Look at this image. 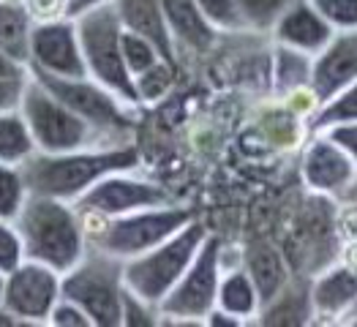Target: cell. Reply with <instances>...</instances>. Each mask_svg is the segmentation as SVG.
<instances>
[{
  "instance_id": "cell-16",
  "label": "cell",
  "mask_w": 357,
  "mask_h": 327,
  "mask_svg": "<svg viewBox=\"0 0 357 327\" xmlns=\"http://www.w3.org/2000/svg\"><path fill=\"white\" fill-rule=\"evenodd\" d=\"M311 300L317 317L328 322L344 319L357 303V268L341 259L330 262L328 268L311 275Z\"/></svg>"
},
{
  "instance_id": "cell-32",
  "label": "cell",
  "mask_w": 357,
  "mask_h": 327,
  "mask_svg": "<svg viewBox=\"0 0 357 327\" xmlns=\"http://www.w3.org/2000/svg\"><path fill=\"white\" fill-rule=\"evenodd\" d=\"M311 3L333 25V30L357 28V0H311Z\"/></svg>"
},
{
  "instance_id": "cell-18",
  "label": "cell",
  "mask_w": 357,
  "mask_h": 327,
  "mask_svg": "<svg viewBox=\"0 0 357 327\" xmlns=\"http://www.w3.org/2000/svg\"><path fill=\"white\" fill-rule=\"evenodd\" d=\"M317 319L314 314V300H311V278L308 275H295L281 287L278 295L259 308L257 325H281V327H298L311 325Z\"/></svg>"
},
{
  "instance_id": "cell-42",
  "label": "cell",
  "mask_w": 357,
  "mask_h": 327,
  "mask_svg": "<svg viewBox=\"0 0 357 327\" xmlns=\"http://www.w3.org/2000/svg\"><path fill=\"white\" fill-rule=\"evenodd\" d=\"M3 287H6V275L0 273V303H3Z\"/></svg>"
},
{
  "instance_id": "cell-34",
  "label": "cell",
  "mask_w": 357,
  "mask_h": 327,
  "mask_svg": "<svg viewBox=\"0 0 357 327\" xmlns=\"http://www.w3.org/2000/svg\"><path fill=\"white\" fill-rule=\"evenodd\" d=\"M47 325H55V327H93L90 322V317L77 305V303H71V300H66L60 295V300L55 303V308H52V314H50V319H47Z\"/></svg>"
},
{
  "instance_id": "cell-14",
  "label": "cell",
  "mask_w": 357,
  "mask_h": 327,
  "mask_svg": "<svg viewBox=\"0 0 357 327\" xmlns=\"http://www.w3.org/2000/svg\"><path fill=\"white\" fill-rule=\"evenodd\" d=\"M357 79V28L335 30L328 44L311 58L308 88L317 96L319 107L335 98Z\"/></svg>"
},
{
  "instance_id": "cell-30",
  "label": "cell",
  "mask_w": 357,
  "mask_h": 327,
  "mask_svg": "<svg viewBox=\"0 0 357 327\" xmlns=\"http://www.w3.org/2000/svg\"><path fill=\"white\" fill-rule=\"evenodd\" d=\"M197 6H199V11H202V17H205L221 36L245 30L243 17H240L238 0H197Z\"/></svg>"
},
{
  "instance_id": "cell-31",
  "label": "cell",
  "mask_w": 357,
  "mask_h": 327,
  "mask_svg": "<svg viewBox=\"0 0 357 327\" xmlns=\"http://www.w3.org/2000/svg\"><path fill=\"white\" fill-rule=\"evenodd\" d=\"M20 262H25V248L22 238L14 227V221L0 218V273H11Z\"/></svg>"
},
{
  "instance_id": "cell-25",
  "label": "cell",
  "mask_w": 357,
  "mask_h": 327,
  "mask_svg": "<svg viewBox=\"0 0 357 327\" xmlns=\"http://www.w3.org/2000/svg\"><path fill=\"white\" fill-rule=\"evenodd\" d=\"M357 120V79L344 88L335 98H330L328 104H322L314 118L308 120V134L311 131H325L330 126H338V123H355Z\"/></svg>"
},
{
  "instance_id": "cell-12",
  "label": "cell",
  "mask_w": 357,
  "mask_h": 327,
  "mask_svg": "<svg viewBox=\"0 0 357 327\" xmlns=\"http://www.w3.org/2000/svg\"><path fill=\"white\" fill-rule=\"evenodd\" d=\"M28 68L55 77H88L74 17L33 22Z\"/></svg>"
},
{
  "instance_id": "cell-13",
  "label": "cell",
  "mask_w": 357,
  "mask_h": 327,
  "mask_svg": "<svg viewBox=\"0 0 357 327\" xmlns=\"http://www.w3.org/2000/svg\"><path fill=\"white\" fill-rule=\"evenodd\" d=\"M300 172H303V183L308 185L311 194L328 197L333 202H338V197L347 191V185L357 175L355 164L325 131H311V137L303 148Z\"/></svg>"
},
{
  "instance_id": "cell-10",
  "label": "cell",
  "mask_w": 357,
  "mask_h": 327,
  "mask_svg": "<svg viewBox=\"0 0 357 327\" xmlns=\"http://www.w3.org/2000/svg\"><path fill=\"white\" fill-rule=\"evenodd\" d=\"M169 202L175 199L164 185H158L155 180L137 178L131 169V172H112L98 183H93L74 205L82 213V221H104V218H118L134 210L169 205Z\"/></svg>"
},
{
  "instance_id": "cell-1",
  "label": "cell",
  "mask_w": 357,
  "mask_h": 327,
  "mask_svg": "<svg viewBox=\"0 0 357 327\" xmlns=\"http://www.w3.org/2000/svg\"><path fill=\"white\" fill-rule=\"evenodd\" d=\"M139 150L134 142L109 148H85L68 153H41L36 150L20 164L28 194L52 197L63 202H77L93 183L112 172H137Z\"/></svg>"
},
{
  "instance_id": "cell-11",
  "label": "cell",
  "mask_w": 357,
  "mask_h": 327,
  "mask_svg": "<svg viewBox=\"0 0 357 327\" xmlns=\"http://www.w3.org/2000/svg\"><path fill=\"white\" fill-rule=\"evenodd\" d=\"M60 300V273L41 262L25 259L6 273L3 308L20 317L25 325H47L55 303Z\"/></svg>"
},
{
  "instance_id": "cell-33",
  "label": "cell",
  "mask_w": 357,
  "mask_h": 327,
  "mask_svg": "<svg viewBox=\"0 0 357 327\" xmlns=\"http://www.w3.org/2000/svg\"><path fill=\"white\" fill-rule=\"evenodd\" d=\"M123 325H137V327H155V325H164L161 322V311L158 305H153L148 300L137 298L126 289L123 295Z\"/></svg>"
},
{
  "instance_id": "cell-26",
  "label": "cell",
  "mask_w": 357,
  "mask_h": 327,
  "mask_svg": "<svg viewBox=\"0 0 357 327\" xmlns=\"http://www.w3.org/2000/svg\"><path fill=\"white\" fill-rule=\"evenodd\" d=\"M295 3L298 0H238V8L245 30H254V33L268 36L270 28L275 25V20L289 6H295Z\"/></svg>"
},
{
  "instance_id": "cell-22",
  "label": "cell",
  "mask_w": 357,
  "mask_h": 327,
  "mask_svg": "<svg viewBox=\"0 0 357 327\" xmlns=\"http://www.w3.org/2000/svg\"><path fill=\"white\" fill-rule=\"evenodd\" d=\"M33 22L25 0H0V52L22 66L30 63Z\"/></svg>"
},
{
  "instance_id": "cell-2",
  "label": "cell",
  "mask_w": 357,
  "mask_h": 327,
  "mask_svg": "<svg viewBox=\"0 0 357 327\" xmlns=\"http://www.w3.org/2000/svg\"><path fill=\"white\" fill-rule=\"evenodd\" d=\"M14 227L22 238L25 259L58 270L60 275L74 268L88 251V229L74 202L28 194Z\"/></svg>"
},
{
  "instance_id": "cell-7",
  "label": "cell",
  "mask_w": 357,
  "mask_h": 327,
  "mask_svg": "<svg viewBox=\"0 0 357 327\" xmlns=\"http://www.w3.org/2000/svg\"><path fill=\"white\" fill-rule=\"evenodd\" d=\"M74 22H77V33H79V47H82L88 77L101 82L104 88H109L128 107L139 109L142 104L137 96V85L126 68L123 47H120L123 25H120L112 3L90 8L85 14L74 17Z\"/></svg>"
},
{
  "instance_id": "cell-17",
  "label": "cell",
  "mask_w": 357,
  "mask_h": 327,
  "mask_svg": "<svg viewBox=\"0 0 357 327\" xmlns=\"http://www.w3.org/2000/svg\"><path fill=\"white\" fill-rule=\"evenodd\" d=\"M158 3H161L164 22L178 44V52L185 50V52L205 55L221 41V33L202 17L197 0H158Z\"/></svg>"
},
{
  "instance_id": "cell-6",
  "label": "cell",
  "mask_w": 357,
  "mask_h": 327,
  "mask_svg": "<svg viewBox=\"0 0 357 327\" xmlns=\"http://www.w3.org/2000/svg\"><path fill=\"white\" fill-rule=\"evenodd\" d=\"M60 295L77 303L90 317L93 327H120L126 295L123 262L88 245L82 259L60 275Z\"/></svg>"
},
{
  "instance_id": "cell-29",
  "label": "cell",
  "mask_w": 357,
  "mask_h": 327,
  "mask_svg": "<svg viewBox=\"0 0 357 327\" xmlns=\"http://www.w3.org/2000/svg\"><path fill=\"white\" fill-rule=\"evenodd\" d=\"M25 199H28V188H25L20 167L0 164V218L14 221L20 208L25 205Z\"/></svg>"
},
{
  "instance_id": "cell-28",
  "label": "cell",
  "mask_w": 357,
  "mask_h": 327,
  "mask_svg": "<svg viewBox=\"0 0 357 327\" xmlns=\"http://www.w3.org/2000/svg\"><path fill=\"white\" fill-rule=\"evenodd\" d=\"M120 47H123V60H126V68H128L131 77L148 71L150 66H155L158 60H164L161 58V52H158V47H155L150 38L139 36V33H134V30L123 28Z\"/></svg>"
},
{
  "instance_id": "cell-20",
  "label": "cell",
  "mask_w": 357,
  "mask_h": 327,
  "mask_svg": "<svg viewBox=\"0 0 357 327\" xmlns=\"http://www.w3.org/2000/svg\"><path fill=\"white\" fill-rule=\"evenodd\" d=\"M240 265L251 275V281H254V287H257V292L262 298V305L273 295H278L281 287L292 278L287 254L278 251L270 240H254V243H248L245 251L240 254Z\"/></svg>"
},
{
  "instance_id": "cell-40",
  "label": "cell",
  "mask_w": 357,
  "mask_h": 327,
  "mask_svg": "<svg viewBox=\"0 0 357 327\" xmlns=\"http://www.w3.org/2000/svg\"><path fill=\"white\" fill-rule=\"evenodd\" d=\"M338 202H341L344 208H349V210H355L357 213V175L352 178V183L347 185V191L338 197Z\"/></svg>"
},
{
  "instance_id": "cell-3",
  "label": "cell",
  "mask_w": 357,
  "mask_h": 327,
  "mask_svg": "<svg viewBox=\"0 0 357 327\" xmlns=\"http://www.w3.org/2000/svg\"><path fill=\"white\" fill-rule=\"evenodd\" d=\"M194 218H197V213L191 208L169 202V205L134 210V213H126L118 218L85 221L88 245L107 251L109 257H115L120 262H128V259L150 251L153 245L172 238L178 229H183Z\"/></svg>"
},
{
  "instance_id": "cell-41",
  "label": "cell",
  "mask_w": 357,
  "mask_h": 327,
  "mask_svg": "<svg viewBox=\"0 0 357 327\" xmlns=\"http://www.w3.org/2000/svg\"><path fill=\"white\" fill-rule=\"evenodd\" d=\"M344 322H349V325H357V303L352 305V311L344 317Z\"/></svg>"
},
{
  "instance_id": "cell-8",
  "label": "cell",
  "mask_w": 357,
  "mask_h": 327,
  "mask_svg": "<svg viewBox=\"0 0 357 327\" xmlns=\"http://www.w3.org/2000/svg\"><path fill=\"white\" fill-rule=\"evenodd\" d=\"M30 77L41 82L58 101H63L71 112L85 118L98 131L115 137L120 142H134L137 128V109L128 107L109 88L96 82L93 77H55L30 68Z\"/></svg>"
},
{
  "instance_id": "cell-15",
  "label": "cell",
  "mask_w": 357,
  "mask_h": 327,
  "mask_svg": "<svg viewBox=\"0 0 357 327\" xmlns=\"http://www.w3.org/2000/svg\"><path fill=\"white\" fill-rule=\"evenodd\" d=\"M333 33H335L333 25L314 8L311 0H298L275 20L268 36L273 38V44L298 50V52H305L314 58L333 38Z\"/></svg>"
},
{
  "instance_id": "cell-27",
  "label": "cell",
  "mask_w": 357,
  "mask_h": 327,
  "mask_svg": "<svg viewBox=\"0 0 357 327\" xmlns=\"http://www.w3.org/2000/svg\"><path fill=\"white\" fill-rule=\"evenodd\" d=\"M175 68H178V63L158 60L155 66H150L148 71L137 74L134 77V85H137L139 104H153V101L164 98L172 90V85H175Z\"/></svg>"
},
{
  "instance_id": "cell-4",
  "label": "cell",
  "mask_w": 357,
  "mask_h": 327,
  "mask_svg": "<svg viewBox=\"0 0 357 327\" xmlns=\"http://www.w3.org/2000/svg\"><path fill=\"white\" fill-rule=\"evenodd\" d=\"M20 112L28 123L36 150L41 153H68V150L85 148H109V145H126L115 137L98 131L85 118L71 112L63 101H58L41 82L33 77L25 85Z\"/></svg>"
},
{
  "instance_id": "cell-36",
  "label": "cell",
  "mask_w": 357,
  "mask_h": 327,
  "mask_svg": "<svg viewBox=\"0 0 357 327\" xmlns=\"http://www.w3.org/2000/svg\"><path fill=\"white\" fill-rule=\"evenodd\" d=\"M325 134H328L330 139L347 153V158L355 164V169H357V120L355 123H338V126H330V128H325Z\"/></svg>"
},
{
  "instance_id": "cell-38",
  "label": "cell",
  "mask_w": 357,
  "mask_h": 327,
  "mask_svg": "<svg viewBox=\"0 0 357 327\" xmlns=\"http://www.w3.org/2000/svg\"><path fill=\"white\" fill-rule=\"evenodd\" d=\"M112 0H71L68 3V14L66 17H79L90 8H98V6H109Z\"/></svg>"
},
{
  "instance_id": "cell-9",
  "label": "cell",
  "mask_w": 357,
  "mask_h": 327,
  "mask_svg": "<svg viewBox=\"0 0 357 327\" xmlns=\"http://www.w3.org/2000/svg\"><path fill=\"white\" fill-rule=\"evenodd\" d=\"M227 268V245L208 232L194 262L183 273L172 292L161 300V322L172 325H205V317L215 308V292Z\"/></svg>"
},
{
  "instance_id": "cell-19",
  "label": "cell",
  "mask_w": 357,
  "mask_h": 327,
  "mask_svg": "<svg viewBox=\"0 0 357 327\" xmlns=\"http://www.w3.org/2000/svg\"><path fill=\"white\" fill-rule=\"evenodd\" d=\"M112 8H115L123 28L150 38L158 47L161 58L169 60V63H178V44H175L172 33L164 22L158 0H112Z\"/></svg>"
},
{
  "instance_id": "cell-35",
  "label": "cell",
  "mask_w": 357,
  "mask_h": 327,
  "mask_svg": "<svg viewBox=\"0 0 357 327\" xmlns=\"http://www.w3.org/2000/svg\"><path fill=\"white\" fill-rule=\"evenodd\" d=\"M30 79V68L25 74H17V77H0V112H8V109H20V101H22V93Z\"/></svg>"
},
{
  "instance_id": "cell-24",
  "label": "cell",
  "mask_w": 357,
  "mask_h": 327,
  "mask_svg": "<svg viewBox=\"0 0 357 327\" xmlns=\"http://www.w3.org/2000/svg\"><path fill=\"white\" fill-rule=\"evenodd\" d=\"M36 153V142L20 109L0 112V164L20 167Z\"/></svg>"
},
{
  "instance_id": "cell-39",
  "label": "cell",
  "mask_w": 357,
  "mask_h": 327,
  "mask_svg": "<svg viewBox=\"0 0 357 327\" xmlns=\"http://www.w3.org/2000/svg\"><path fill=\"white\" fill-rule=\"evenodd\" d=\"M25 71H28V66H22V63H17L14 58L0 52V77H17V74H25Z\"/></svg>"
},
{
  "instance_id": "cell-23",
  "label": "cell",
  "mask_w": 357,
  "mask_h": 327,
  "mask_svg": "<svg viewBox=\"0 0 357 327\" xmlns=\"http://www.w3.org/2000/svg\"><path fill=\"white\" fill-rule=\"evenodd\" d=\"M311 77V55L273 44L270 50V90L275 98H287L289 93L308 88Z\"/></svg>"
},
{
  "instance_id": "cell-21",
  "label": "cell",
  "mask_w": 357,
  "mask_h": 327,
  "mask_svg": "<svg viewBox=\"0 0 357 327\" xmlns=\"http://www.w3.org/2000/svg\"><path fill=\"white\" fill-rule=\"evenodd\" d=\"M215 308L229 314V317H235L240 325L257 319V314L262 308V298H259L251 275L245 273L243 265L224 268L218 292H215Z\"/></svg>"
},
{
  "instance_id": "cell-5",
  "label": "cell",
  "mask_w": 357,
  "mask_h": 327,
  "mask_svg": "<svg viewBox=\"0 0 357 327\" xmlns=\"http://www.w3.org/2000/svg\"><path fill=\"white\" fill-rule=\"evenodd\" d=\"M205 238H208V229L199 224V218H194L183 229H178L172 238H167L145 254L123 262L126 289L153 305H161V300L172 292V287L194 262Z\"/></svg>"
},
{
  "instance_id": "cell-37",
  "label": "cell",
  "mask_w": 357,
  "mask_h": 327,
  "mask_svg": "<svg viewBox=\"0 0 357 327\" xmlns=\"http://www.w3.org/2000/svg\"><path fill=\"white\" fill-rule=\"evenodd\" d=\"M68 3H71V0H25L30 17H33L36 22L66 17V14H68Z\"/></svg>"
}]
</instances>
